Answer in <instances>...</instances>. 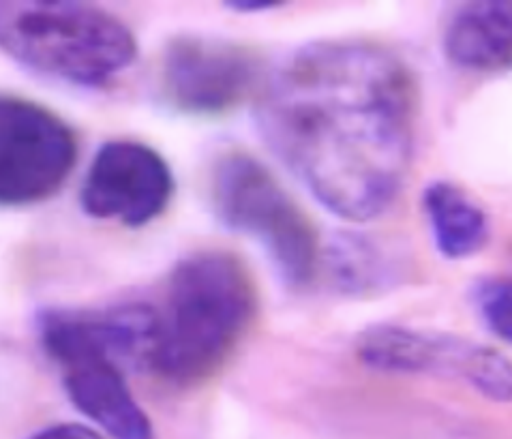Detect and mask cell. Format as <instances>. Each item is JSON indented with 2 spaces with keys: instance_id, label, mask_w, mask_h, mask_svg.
<instances>
[{
  "instance_id": "6da1fadb",
  "label": "cell",
  "mask_w": 512,
  "mask_h": 439,
  "mask_svg": "<svg viewBox=\"0 0 512 439\" xmlns=\"http://www.w3.org/2000/svg\"><path fill=\"white\" fill-rule=\"evenodd\" d=\"M418 90L405 60L369 39H322L264 75L266 146L330 213L369 221L397 200L414 157Z\"/></svg>"
},
{
  "instance_id": "7a4b0ae2",
  "label": "cell",
  "mask_w": 512,
  "mask_h": 439,
  "mask_svg": "<svg viewBox=\"0 0 512 439\" xmlns=\"http://www.w3.org/2000/svg\"><path fill=\"white\" fill-rule=\"evenodd\" d=\"M258 311L249 268L225 251L183 257L170 275L148 365L163 380L193 386L208 380L245 337Z\"/></svg>"
},
{
  "instance_id": "3957f363",
  "label": "cell",
  "mask_w": 512,
  "mask_h": 439,
  "mask_svg": "<svg viewBox=\"0 0 512 439\" xmlns=\"http://www.w3.org/2000/svg\"><path fill=\"white\" fill-rule=\"evenodd\" d=\"M0 52L48 78L103 86L138 56L133 30L114 13L82 3H0Z\"/></svg>"
},
{
  "instance_id": "277c9868",
  "label": "cell",
  "mask_w": 512,
  "mask_h": 439,
  "mask_svg": "<svg viewBox=\"0 0 512 439\" xmlns=\"http://www.w3.org/2000/svg\"><path fill=\"white\" fill-rule=\"evenodd\" d=\"M210 202L225 227L260 242L290 287H305L315 277L318 232L260 159L249 153L223 155L210 176Z\"/></svg>"
},
{
  "instance_id": "5b68a950",
  "label": "cell",
  "mask_w": 512,
  "mask_h": 439,
  "mask_svg": "<svg viewBox=\"0 0 512 439\" xmlns=\"http://www.w3.org/2000/svg\"><path fill=\"white\" fill-rule=\"evenodd\" d=\"M75 159L78 142L63 118L35 101L0 95V206L48 200Z\"/></svg>"
},
{
  "instance_id": "8992f818",
  "label": "cell",
  "mask_w": 512,
  "mask_h": 439,
  "mask_svg": "<svg viewBox=\"0 0 512 439\" xmlns=\"http://www.w3.org/2000/svg\"><path fill=\"white\" fill-rule=\"evenodd\" d=\"M363 365L399 375H438L470 384L493 401L510 399L508 360L468 339L397 324L367 328L356 341Z\"/></svg>"
},
{
  "instance_id": "52a82bcc",
  "label": "cell",
  "mask_w": 512,
  "mask_h": 439,
  "mask_svg": "<svg viewBox=\"0 0 512 439\" xmlns=\"http://www.w3.org/2000/svg\"><path fill=\"white\" fill-rule=\"evenodd\" d=\"M163 93L176 110L217 116L234 110L262 84L258 54L230 39L178 35L163 52Z\"/></svg>"
},
{
  "instance_id": "ba28073f",
  "label": "cell",
  "mask_w": 512,
  "mask_h": 439,
  "mask_svg": "<svg viewBox=\"0 0 512 439\" xmlns=\"http://www.w3.org/2000/svg\"><path fill=\"white\" fill-rule=\"evenodd\" d=\"M174 174L155 148L133 140L103 144L84 178V213L101 221L142 227L168 208Z\"/></svg>"
},
{
  "instance_id": "9c48e42d",
  "label": "cell",
  "mask_w": 512,
  "mask_h": 439,
  "mask_svg": "<svg viewBox=\"0 0 512 439\" xmlns=\"http://www.w3.org/2000/svg\"><path fill=\"white\" fill-rule=\"evenodd\" d=\"M155 328V309L146 305L48 309L37 317L43 350L60 367L84 360H110L118 367L129 360H140L148 365Z\"/></svg>"
},
{
  "instance_id": "30bf717a",
  "label": "cell",
  "mask_w": 512,
  "mask_h": 439,
  "mask_svg": "<svg viewBox=\"0 0 512 439\" xmlns=\"http://www.w3.org/2000/svg\"><path fill=\"white\" fill-rule=\"evenodd\" d=\"M67 397L112 439H155L153 422L110 360H84L63 367Z\"/></svg>"
},
{
  "instance_id": "8fae6325",
  "label": "cell",
  "mask_w": 512,
  "mask_h": 439,
  "mask_svg": "<svg viewBox=\"0 0 512 439\" xmlns=\"http://www.w3.org/2000/svg\"><path fill=\"white\" fill-rule=\"evenodd\" d=\"M444 52L453 65L493 73L510 67L512 3L483 0L459 7L444 30Z\"/></svg>"
},
{
  "instance_id": "7c38bea8",
  "label": "cell",
  "mask_w": 512,
  "mask_h": 439,
  "mask_svg": "<svg viewBox=\"0 0 512 439\" xmlns=\"http://www.w3.org/2000/svg\"><path fill=\"white\" fill-rule=\"evenodd\" d=\"M433 242L448 260H465L489 240V219L461 187L435 180L423 193Z\"/></svg>"
},
{
  "instance_id": "4fadbf2b",
  "label": "cell",
  "mask_w": 512,
  "mask_h": 439,
  "mask_svg": "<svg viewBox=\"0 0 512 439\" xmlns=\"http://www.w3.org/2000/svg\"><path fill=\"white\" fill-rule=\"evenodd\" d=\"M326 270L343 294H373L384 290L395 270L378 245L358 234H339L324 255Z\"/></svg>"
},
{
  "instance_id": "5bb4252c",
  "label": "cell",
  "mask_w": 512,
  "mask_h": 439,
  "mask_svg": "<svg viewBox=\"0 0 512 439\" xmlns=\"http://www.w3.org/2000/svg\"><path fill=\"white\" fill-rule=\"evenodd\" d=\"M476 309L483 317L487 328L504 343L512 335V302H510V281L506 277H487L474 287Z\"/></svg>"
},
{
  "instance_id": "9a60e30c",
  "label": "cell",
  "mask_w": 512,
  "mask_h": 439,
  "mask_svg": "<svg viewBox=\"0 0 512 439\" xmlns=\"http://www.w3.org/2000/svg\"><path fill=\"white\" fill-rule=\"evenodd\" d=\"M30 439H103V435L78 422H60V425L45 427Z\"/></svg>"
},
{
  "instance_id": "2e32d148",
  "label": "cell",
  "mask_w": 512,
  "mask_h": 439,
  "mask_svg": "<svg viewBox=\"0 0 512 439\" xmlns=\"http://www.w3.org/2000/svg\"><path fill=\"white\" fill-rule=\"evenodd\" d=\"M234 11L240 13H255V11H266V9H277L279 3H260V0H238V3H230Z\"/></svg>"
}]
</instances>
